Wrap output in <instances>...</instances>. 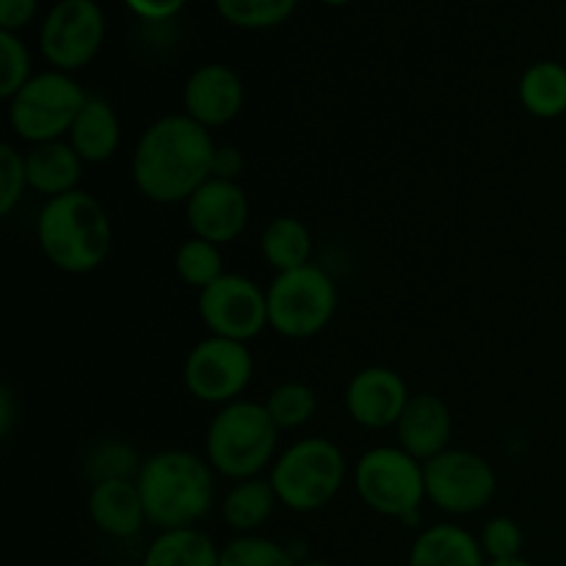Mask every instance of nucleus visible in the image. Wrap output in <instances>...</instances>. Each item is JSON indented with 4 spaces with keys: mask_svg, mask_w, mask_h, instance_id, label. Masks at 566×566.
I'll return each mask as SVG.
<instances>
[{
    "mask_svg": "<svg viewBox=\"0 0 566 566\" xmlns=\"http://www.w3.org/2000/svg\"><path fill=\"white\" fill-rule=\"evenodd\" d=\"M216 153L219 147L210 130L191 116H160L138 138L133 182L149 202H188L213 177Z\"/></svg>",
    "mask_w": 566,
    "mask_h": 566,
    "instance_id": "1",
    "label": "nucleus"
},
{
    "mask_svg": "<svg viewBox=\"0 0 566 566\" xmlns=\"http://www.w3.org/2000/svg\"><path fill=\"white\" fill-rule=\"evenodd\" d=\"M216 470L191 451L153 453L136 475L147 520L160 531L193 528L216 501Z\"/></svg>",
    "mask_w": 566,
    "mask_h": 566,
    "instance_id": "2",
    "label": "nucleus"
},
{
    "mask_svg": "<svg viewBox=\"0 0 566 566\" xmlns=\"http://www.w3.org/2000/svg\"><path fill=\"white\" fill-rule=\"evenodd\" d=\"M36 241L59 271L88 274L108 260L114 227L97 197L72 191L44 202L36 219Z\"/></svg>",
    "mask_w": 566,
    "mask_h": 566,
    "instance_id": "3",
    "label": "nucleus"
},
{
    "mask_svg": "<svg viewBox=\"0 0 566 566\" xmlns=\"http://www.w3.org/2000/svg\"><path fill=\"white\" fill-rule=\"evenodd\" d=\"M280 429L265 403L232 401L219 407L205 434V459L230 481L258 479L276 462Z\"/></svg>",
    "mask_w": 566,
    "mask_h": 566,
    "instance_id": "4",
    "label": "nucleus"
},
{
    "mask_svg": "<svg viewBox=\"0 0 566 566\" xmlns=\"http://www.w3.org/2000/svg\"><path fill=\"white\" fill-rule=\"evenodd\" d=\"M348 464L340 448L324 437H307L293 442L271 464V486L282 506L291 512H321L340 495Z\"/></svg>",
    "mask_w": 566,
    "mask_h": 566,
    "instance_id": "5",
    "label": "nucleus"
},
{
    "mask_svg": "<svg viewBox=\"0 0 566 566\" xmlns=\"http://www.w3.org/2000/svg\"><path fill=\"white\" fill-rule=\"evenodd\" d=\"M88 94L66 72L50 70L33 75L14 97L9 99V122L17 138L31 147L48 142H61L70 136L77 114Z\"/></svg>",
    "mask_w": 566,
    "mask_h": 566,
    "instance_id": "6",
    "label": "nucleus"
},
{
    "mask_svg": "<svg viewBox=\"0 0 566 566\" xmlns=\"http://www.w3.org/2000/svg\"><path fill=\"white\" fill-rule=\"evenodd\" d=\"M269 298V326L287 340H307L321 335L335 318V280L318 265L276 274L265 291Z\"/></svg>",
    "mask_w": 566,
    "mask_h": 566,
    "instance_id": "7",
    "label": "nucleus"
},
{
    "mask_svg": "<svg viewBox=\"0 0 566 566\" xmlns=\"http://www.w3.org/2000/svg\"><path fill=\"white\" fill-rule=\"evenodd\" d=\"M354 486L370 512L390 520H412L426 501L423 462L398 446L370 448L354 468Z\"/></svg>",
    "mask_w": 566,
    "mask_h": 566,
    "instance_id": "8",
    "label": "nucleus"
},
{
    "mask_svg": "<svg viewBox=\"0 0 566 566\" xmlns=\"http://www.w3.org/2000/svg\"><path fill=\"white\" fill-rule=\"evenodd\" d=\"M254 359L247 343L227 340V337H205L188 352L182 365L186 390L197 401L227 407L241 401L243 390L252 385Z\"/></svg>",
    "mask_w": 566,
    "mask_h": 566,
    "instance_id": "9",
    "label": "nucleus"
},
{
    "mask_svg": "<svg viewBox=\"0 0 566 566\" xmlns=\"http://www.w3.org/2000/svg\"><path fill=\"white\" fill-rule=\"evenodd\" d=\"M426 497L448 514H475L497 492V475L481 453L448 448L423 462Z\"/></svg>",
    "mask_w": 566,
    "mask_h": 566,
    "instance_id": "10",
    "label": "nucleus"
},
{
    "mask_svg": "<svg viewBox=\"0 0 566 566\" xmlns=\"http://www.w3.org/2000/svg\"><path fill=\"white\" fill-rule=\"evenodd\" d=\"M105 39V17L94 0H59L44 17L39 48L61 72L86 66Z\"/></svg>",
    "mask_w": 566,
    "mask_h": 566,
    "instance_id": "11",
    "label": "nucleus"
},
{
    "mask_svg": "<svg viewBox=\"0 0 566 566\" xmlns=\"http://www.w3.org/2000/svg\"><path fill=\"white\" fill-rule=\"evenodd\" d=\"M199 315L210 335L249 343L269 326V298L249 276L224 274L199 291Z\"/></svg>",
    "mask_w": 566,
    "mask_h": 566,
    "instance_id": "12",
    "label": "nucleus"
},
{
    "mask_svg": "<svg viewBox=\"0 0 566 566\" xmlns=\"http://www.w3.org/2000/svg\"><path fill=\"white\" fill-rule=\"evenodd\" d=\"M409 392L401 374L385 365H370L352 376L346 387V412L357 426L370 431L396 429L407 409Z\"/></svg>",
    "mask_w": 566,
    "mask_h": 566,
    "instance_id": "13",
    "label": "nucleus"
},
{
    "mask_svg": "<svg viewBox=\"0 0 566 566\" xmlns=\"http://www.w3.org/2000/svg\"><path fill=\"white\" fill-rule=\"evenodd\" d=\"M186 219L193 238L224 247L249 224V197L235 180L210 177L186 202Z\"/></svg>",
    "mask_w": 566,
    "mask_h": 566,
    "instance_id": "14",
    "label": "nucleus"
},
{
    "mask_svg": "<svg viewBox=\"0 0 566 566\" xmlns=\"http://www.w3.org/2000/svg\"><path fill=\"white\" fill-rule=\"evenodd\" d=\"M243 99H247V88H243L241 75L227 64L199 66L182 88L186 116L208 130L230 125L241 114Z\"/></svg>",
    "mask_w": 566,
    "mask_h": 566,
    "instance_id": "15",
    "label": "nucleus"
},
{
    "mask_svg": "<svg viewBox=\"0 0 566 566\" xmlns=\"http://www.w3.org/2000/svg\"><path fill=\"white\" fill-rule=\"evenodd\" d=\"M396 434L398 448H403L418 462H429V459L448 451V442H451L453 434L451 409L434 392L412 396L407 409H403L401 420H398Z\"/></svg>",
    "mask_w": 566,
    "mask_h": 566,
    "instance_id": "16",
    "label": "nucleus"
},
{
    "mask_svg": "<svg viewBox=\"0 0 566 566\" xmlns=\"http://www.w3.org/2000/svg\"><path fill=\"white\" fill-rule=\"evenodd\" d=\"M88 517L105 536H114V539L136 536L144 523H149L136 479L94 484L88 492Z\"/></svg>",
    "mask_w": 566,
    "mask_h": 566,
    "instance_id": "17",
    "label": "nucleus"
},
{
    "mask_svg": "<svg viewBox=\"0 0 566 566\" xmlns=\"http://www.w3.org/2000/svg\"><path fill=\"white\" fill-rule=\"evenodd\" d=\"M66 142L81 155L83 164H105L114 158L122 144V125L114 105L99 94H88Z\"/></svg>",
    "mask_w": 566,
    "mask_h": 566,
    "instance_id": "18",
    "label": "nucleus"
},
{
    "mask_svg": "<svg viewBox=\"0 0 566 566\" xmlns=\"http://www.w3.org/2000/svg\"><path fill=\"white\" fill-rule=\"evenodd\" d=\"M407 566H486V556L479 536L462 525L440 523L415 536Z\"/></svg>",
    "mask_w": 566,
    "mask_h": 566,
    "instance_id": "19",
    "label": "nucleus"
},
{
    "mask_svg": "<svg viewBox=\"0 0 566 566\" xmlns=\"http://www.w3.org/2000/svg\"><path fill=\"white\" fill-rule=\"evenodd\" d=\"M28 186L42 197L55 199L77 191L83 177V158L72 149L70 142L36 144L25 153Z\"/></svg>",
    "mask_w": 566,
    "mask_h": 566,
    "instance_id": "20",
    "label": "nucleus"
},
{
    "mask_svg": "<svg viewBox=\"0 0 566 566\" xmlns=\"http://www.w3.org/2000/svg\"><path fill=\"white\" fill-rule=\"evenodd\" d=\"M276 503H280V497H276L269 479L258 475V479L235 481L221 501V520L238 536L258 534L274 517Z\"/></svg>",
    "mask_w": 566,
    "mask_h": 566,
    "instance_id": "21",
    "label": "nucleus"
},
{
    "mask_svg": "<svg viewBox=\"0 0 566 566\" xmlns=\"http://www.w3.org/2000/svg\"><path fill=\"white\" fill-rule=\"evenodd\" d=\"M142 566H221V547L199 528L160 531L149 542Z\"/></svg>",
    "mask_w": 566,
    "mask_h": 566,
    "instance_id": "22",
    "label": "nucleus"
},
{
    "mask_svg": "<svg viewBox=\"0 0 566 566\" xmlns=\"http://www.w3.org/2000/svg\"><path fill=\"white\" fill-rule=\"evenodd\" d=\"M520 103L536 119H558L566 114V66L558 61H536L520 77Z\"/></svg>",
    "mask_w": 566,
    "mask_h": 566,
    "instance_id": "23",
    "label": "nucleus"
},
{
    "mask_svg": "<svg viewBox=\"0 0 566 566\" xmlns=\"http://www.w3.org/2000/svg\"><path fill=\"white\" fill-rule=\"evenodd\" d=\"M260 252L276 274L310 265L313 258V235L310 227L296 216H276L269 221L260 238Z\"/></svg>",
    "mask_w": 566,
    "mask_h": 566,
    "instance_id": "24",
    "label": "nucleus"
},
{
    "mask_svg": "<svg viewBox=\"0 0 566 566\" xmlns=\"http://www.w3.org/2000/svg\"><path fill=\"white\" fill-rule=\"evenodd\" d=\"M265 409H269L276 429L293 431L313 420L315 409H318V398H315L313 387L304 385V381H282L269 392Z\"/></svg>",
    "mask_w": 566,
    "mask_h": 566,
    "instance_id": "25",
    "label": "nucleus"
},
{
    "mask_svg": "<svg viewBox=\"0 0 566 566\" xmlns=\"http://www.w3.org/2000/svg\"><path fill=\"white\" fill-rule=\"evenodd\" d=\"M142 464H138L136 451L122 440H99L83 457V475L92 479L94 484L103 481H127L138 475Z\"/></svg>",
    "mask_w": 566,
    "mask_h": 566,
    "instance_id": "26",
    "label": "nucleus"
},
{
    "mask_svg": "<svg viewBox=\"0 0 566 566\" xmlns=\"http://www.w3.org/2000/svg\"><path fill=\"white\" fill-rule=\"evenodd\" d=\"M175 271L186 285L205 291L213 285L219 276H224V258H221V247L202 241V238H188L175 254Z\"/></svg>",
    "mask_w": 566,
    "mask_h": 566,
    "instance_id": "27",
    "label": "nucleus"
},
{
    "mask_svg": "<svg viewBox=\"0 0 566 566\" xmlns=\"http://www.w3.org/2000/svg\"><path fill=\"white\" fill-rule=\"evenodd\" d=\"M298 562L285 545L269 536H235L221 547V566H296Z\"/></svg>",
    "mask_w": 566,
    "mask_h": 566,
    "instance_id": "28",
    "label": "nucleus"
},
{
    "mask_svg": "<svg viewBox=\"0 0 566 566\" xmlns=\"http://www.w3.org/2000/svg\"><path fill=\"white\" fill-rule=\"evenodd\" d=\"M298 0H216V9L230 25L249 28H274L293 14Z\"/></svg>",
    "mask_w": 566,
    "mask_h": 566,
    "instance_id": "29",
    "label": "nucleus"
},
{
    "mask_svg": "<svg viewBox=\"0 0 566 566\" xmlns=\"http://www.w3.org/2000/svg\"><path fill=\"white\" fill-rule=\"evenodd\" d=\"M31 55L17 33L0 31V97L11 99L31 81Z\"/></svg>",
    "mask_w": 566,
    "mask_h": 566,
    "instance_id": "30",
    "label": "nucleus"
},
{
    "mask_svg": "<svg viewBox=\"0 0 566 566\" xmlns=\"http://www.w3.org/2000/svg\"><path fill=\"white\" fill-rule=\"evenodd\" d=\"M481 551L486 562H506V558H520L525 545V534L517 520L512 517H492L481 528Z\"/></svg>",
    "mask_w": 566,
    "mask_h": 566,
    "instance_id": "31",
    "label": "nucleus"
},
{
    "mask_svg": "<svg viewBox=\"0 0 566 566\" xmlns=\"http://www.w3.org/2000/svg\"><path fill=\"white\" fill-rule=\"evenodd\" d=\"M25 155L14 144L0 147V216H9L28 191Z\"/></svg>",
    "mask_w": 566,
    "mask_h": 566,
    "instance_id": "32",
    "label": "nucleus"
},
{
    "mask_svg": "<svg viewBox=\"0 0 566 566\" xmlns=\"http://www.w3.org/2000/svg\"><path fill=\"white\" fill-rule=\"evenodd\" d=\"M39 0H0V28L9 33L20 31L36 14Z\"/></svg>",
    "mask_w": 566,
    "mask_h": 566,
    "instance_id": "33",
    "label": "nucleus"
},
{
    "mask_svg": "<svg viewBox=\"0 0 566 566\" xmlns=\"http://www.w3.org/2000/svg\"><path fill=\"white\" fill-rule=\"evenodd\" d=\"M127 9L136 11L144 20H169L186 6V0H125Z\"/></svg>",
    "mask_w": 566,
    "mask_h": 566,
    "instance_id": "34",
    "label": "nucleus"
},
{
    "mask_svg": "<svg viewBox=\"0 0 566 566\" xmlns=\"http://www.w3.org/2000/svg\"><path fill=\"white\" fill-rule=\"evenodd\" d=\"M17 423V398L11 392L9 385L0 387V437H11Z\"/></svg>",
    "mask_w": 566,
    "mask_h": 566,
    "instance_id": "35",
    "label": "nucleus"
},
{
    "mask_svg": "<svg viewBox=\"0 0 566 566\" xmlns=\"http://www.w3.org/2000/svg\"><path fill=\"white\" fill-rule=\"evenodd\" d=\"M243 166V158L238 149L232 147H219V153H216V171L213 177H224V180H235V175L241 171Z\"/></svg>",
    "mask_w": 566,
    "mask_h": 566,
    "instance_id": "36",
    "label": "nucleus"
},
{
    "mask_svg": "<svg viewBox=\"0 0 566 566\" xmlns=\"http://www.w3.org/2000/svg\"><path fill=\"white\" fill-rule=\"evenodd\" d=\"M486 566H534V564L525 562V558L520 556V558H506V562H486Z\"/></svg>",
    "mask_w": 566,
    "mask_h": 566,
    "instance_id": "37",
    "label": "nucleus"
},
{
    "mask_svg": "<svg viewBox=\"0 0 566 566\" xmlns=\"http://www.w3.org/2000/svg\"><path fill=\"white\" fill-rule=\"evenodd\" d=\"M296 566H335V564L324 562V558H302Z\"/></svg>",
    "mask_w": 566,
    "mask_h": 566,
    "instance_id": "38",
    "label": "nucleus"
},
{
    "mask_svg": "<svg viewBox=\"0 0 566 566\" xmlns=\"http://www.w3.org/2000/svg\"><path fill=\"white\" fill-rule=\"evenodd\" d=\"M324 3H329V6H343V3H352V0H324Z\"/></svg>",
    "mask_w": 566,
    "mask_h": 566,
    "instance_id": "39",
    "label": "nucleus"
}]
</instances>
